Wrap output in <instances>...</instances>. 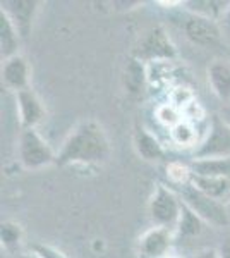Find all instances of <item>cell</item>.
Masks as SVG:
<instances>
[{
    "instance_id": "obj_25",
    "label": "cell",
    "mask_w": 230,
    "mask_h": 258,
    "mask_svg": "<svg viewBox=\"0 0 230 258\" xmlns=\"http://www.w3.org/2000/svg\"><path fill=\"white\" fill-rule=\"evenodd\" d=\"M218 253H220V258H230V236H227V238L221 241Z\"/></svg>"
},
{
    "instance_id": "obj_14",
    "label": "cell",
    "mask_w": 230,
    "mask_h": 258,
    "mask_svg": "<svg viewBox=\"0 0 230 258\" xmlns=\"http://www.w3.org/2000/svg\"><path fill=\"white\" fill-rule=\"evenodd\" d=\"M19 33L12 24L9 16L4 11H0V47H2V59H11L18 55L19 47Z\"/></svg>"
},
{
    "instance_id": "obj_29",
    "label": "cell",
    "mask_w": 230,
    "mask_h": 258,
    "mask_svg": "<svg viewBox=\"0 0 230 258\" xmlns=\"http://www.w3.org/2000/svg\"><path fill=\"white\" fill-rule=\"evenodd\" d=\"M18 258H40V256L35 255V253H23V255H19Z\"/></svg>"
},
{
    "instance_id": "obj_19",
    "label": "cell",
    "mask_w": 230,
    "mask_h": 258,
    "mask_svg": "<svg viewBox=\"0 0 230 258\" xmlns=\"http://www.w3.org/2000/svg\"><path fill=\"white\" fill-rule=\"evenodd\" d=\"M170 138L175 145L179 147H184V148H189V147H194L196 141H198V135H196V129L191 126L189 122L182 120L179 122L177 126L170 129Z\"/></svg>"
},
{
    "instance_id": "obj_10",
    "label": "cell",
    "mask_w": 230,
    "mask_h": 258,
    "mask_svg": "<svg viewBox=\"0 0 230 258\" xmlns=\"http://www.w3.org/2000/svg\"><path fill=\"white\" fill-rule=\"evenodd\" d=\"M172 243L170 229L153 227L144 232L139 239V251L144 258H160L167 253Z\"/></svg>"
},
{
    "instance_id": "obj_24",
    "label": "cell",
    "mask_w": 230,
    "mask_h": 258,
    "mask_svg": "<svg viewBox=\"0 0 230 258\" xmlns=\"http://www.w3.org/2000/svg\"><path fill=\"white\" fill-rule=\"evenodd\" d=\"M33 253L38 255L40 258H65L58 249L52 246H45V244H35L33 246Z\"/></svg>"
},
{
    "instance_id": "obj_26",
    "label": "cell",
    "mask_w": 230,
    "mask_h": 258,
    "mask_svg": "<svg viewBox=\"0 0 230 258\" xmlns=\"http://www.w3.org/2000/svg\"><path fill=\"white\" fill-rule=\"evenodd\" d=\"M194 258H220V253H218V249L210 248V249H203V251H199Z\"/></svg>"
},
{
    "instance_id": "obj_4",
    "label": "cell",
    "mask_w": 230,
    "mask_h": 258,
    "mask_svg": "<svg viewBox=\"0 0 230 258\" xmlns=\"http://www.w3.org/2000/svg\"><path fill=\"white\" fill-rule=\"evenodd\" d=\"M19 160L26 169H40L53 162V152L50 150L38 133L33 127L23 129L19 136Z\"/></svg>"
},
{
    "instance_id": "obj_5",
    "label": "cell",
    "mask_w": 230,
    "mask_h": 258,
    "mask_svg": "<svg viewBox=\"0 0 230 258\" xmlns=\"http://www.w3.org/2000/svg\"><path fill=\"white\" fill-rule=\"evenodd\" d=\"M134 57L139 60L165 62L175 57V47L163 28H153L141 38Z\"/></svg>"
},
{
    "instance_id": "obj_31",
    "label": "cell",
    "mask_w": 230,
    "mask_h": 258,
    "mask_svg": "<svg viewBox=\"0 0 230 258\" xmlns=\"http://www.w3.org/2000/svg\"><path fill=\"white\" fill-rule=\"evenodd\" d=\"M170 258H177V256H170Z\"/></svg>"
},
{
    "instance_id": "obj_18",
    "label": "cell",
    "mask_w": 230,
    "mask_h": 258,
    "mask_svg": "<svg viewBox=\"0 0 230 258\" xmlns=\"http://www.w3.org/2000/svg\"><path fill=\"white\" fill-rule=\"evenodd\" d=\"M203 220L192 212L189 207L182 203V210H181V217L175 229H177V234L181 238H194L199 236L203 232Z\"/></svg>"
},
{
    "instance_id": "obj_13",
    "label": "cell",
    "mask_w": 230,
    "mask_h": 258,
    "mask_svg": "<svg viewBox=\"0 0 230 258\" xmlns=\"http://www.w3.org/2000/svg\"><path fill=\"white\" fill-rule=\"evenodd\" d=\"M189 167L194 176L230 179V157L228 159H194Z\"/></svg>"
},
{
    "instance_id": "obj_12",
    "label": "cell",
    "mask_w": 230,
    "mask_h": 258,
    "mask_svg": "<svg viewBox=\"0 0 230 258\" xmlns=\"http://www.w3.org/2000/svg\"><path fill=\"white\" fill-rule=\"evenodd\" d=\"M208 81L213 93L221 102L230 103V66L223 60H215L208 68Z\"/></svg>"
},
{
    "instance_id": "obj_11",
    "label": "cell",
    "mask_w": 230,
    "mask_h": 258,
    "mask_svg": "<svg viewBox=\"0 0 230 258\" xmlns=\"http://www.w3.org/2000/svg\"><path fill=\"white\" fill-rule=\"evenodd\" d=\"M2 81L9 90H14L16 93L28 88L29 81V69L28 62L23 55H14L7 59L2 66Z\"/></svg>"
},
{
    "instance_id": "obj_16",
    "label": "cell",
    "mask_w": 230,
    "mask_h": 258,
    "mask_svg": "<svg viewBox=\"0 0 230 258\" xmlns=\"http://www.w3.org/2000/svg\"><path fill=\"white\" fill-rule=\"evenodd\" d=\"M146 80H148V73H146L143 60L136 59V57L129 59L124 69V83L129 93H139V91H143Z\"/></svg>"
},
{
    "instance_id": "obj_15",
    "label": "cell",
    "mask_w": 230,
    "mask_h": 258,
    "mask_svg": "<svg viewBox=\"0 0 230 258\" xmlns=\"http://www.w3.org/2000/svg\"><path fill=\"white\" fill-rule=\"evenodd\" d=\"M134 147L136 152L139 153V157H143L148 162H157L163 159V148L160 145V141L155 138L153 135H149L144 129L136 131L134 136Z\"/></svg>"
},
{
    "instance_id": "obj_30",
    "label": "cell",
    "mask_w": 230,
    "mask_h": 258,
    "mask_svg": "<svg viewBox=\"0 0 230 258\" xmlns=\"http://www.w3.org/2000/svg\"><path fill=\"white\" fill-rule=\"evenodd\" d=\"M225 210H227V215H228V220H230V200L225 203Z\"/></svg>"
},
{
    "instance_id": "obj_3",
    "label": "cell",
    "mask_w": 230,
    "mask_h": 258,
    "mask_svg": "<svg viewBox=\"0 0 230 258\" xmlns=\"http://www.w3.org/2000/svg\"><path fill=\"white\" fill-rule=\"evenodd\" d=\"M182 210V200L165 186L155 189L149 202V217L157 227L174 229L177 226Z\"/></svg>"
},
{
    "instance_id": "obj_9",
    "label": "cell",
    "mask_w": 230,
    "mask_h": 258,
    "mask_svg": "<svg viewBox=\"0 0 230 258\" xmlns=\"http://www.w3.org/2000/svg\"><path fill=\"white\" fill-rule=\"evenodd\" d=\"M2 11L9 16L19 35L28 36L33 14L36 11V2L33 0H7V2H2Z\"/></svg>"
},
{
    "instance_id": "obj_17",
    "label": "cell",
    "mask_w": 230,
    "mask_h": 258,
    "mask_svg": "<svg viewBox=\"0 0 230 258\" xmlns=\"http://www.w3.org/2000/svg\"><path fill=\"white\" fill-rule=\"evenodd\" d=\"M189 184H192L196 189L201 191V193L208 195V197L218 200L228 191L230 179H225V177H204V176H194V174H192Z\"/></svg>"
},
{
    "instance_id": "obj_1",
    "label": "cell",
    "mask_w": 230,
    "mask_h": 258,
    "mask_svg": "<svg viewBox=\"0 0 230 258\" xmlns=\"http://www.w3.org/2000/svg\"><path fill=\"white\" fill-rule=\"evenodd\" d=\"M110 153L108 138L100 124L81 122L67 136L58 153V164H98Z\"/></svg>"
},
{
    "instance_id": "obj_2",
    "label": "cell",
    "mask_w": 230,
    "mask_h": 258,
    "mask_svg": "<svg viewBox=\"0 0 230 258\" xmlns=\"http://www.w3.org/2000/svg\"><path fill=\"white\" fill-rule=\"evenodd\" d=\"M179 195H181L184 205L189 207L203 222L211 224L215 227H225L230 224L227 210H225V203H220L216 198H211L208 195L201 193L192 184L181 186V193Z\"/></svg>"
},
{
    "instance_id": "obj_21",
    "label": "cell",
    "mask_w": 230,
    "mask_h": 258,
    "mask_svg": "<svg viewBox=\"0 0 230 258\" xmlns=\"http://www.w3.org/2000/svg\"><path fill=\"white\" fill-rule=\"evenodd\" d=\"M157 119L160 120L163 126L167 127H175L179 122H182V112L175 109L172 103H163L157 109Z\"/></svg>"
},
{
    "instance_id": "obj_20",
    "label": "cell",
    "mask_w": 230,
    "mask_h": 258,
    "mask_svg": "<svg viewBox=\"0 0 230 258\" xmlns=\"http://www.w3.org/2000/svg\"><path fill=\"white\" fill-rule=\"evenodd\" d=\"M170 103L175 107V109H179L181 112H184L187 109V107L191 105V103H194V93L191 91V88H187V86L184 85H179L175 86V88L170 91Z\"/></svg>"
},
{
    "instance_id": "obj_8",
    "label": "cell",
    "mask_w": 230,
    "mask_h": 258,
    "mask_svg": "<svg viewBox=\"0 0 230 258\" xmlns=\"http://www.w3.org/2000/svg\"><path fill=\"white\" fill-rule=\"evenodd\" d=\"M16 100H18V110L19 119L24 129L35 127L41 119L45 117V109L41 105L38 97L35 95L33 90H21L16 93Z\"/></svg>"
},
{
    "instance_id": "obj_28",
    "label": "cell",
    "mask_w": 230,
    "mask_h": 258,
    "mask_svg": "<svg viewBox=\"0 0 230 258\" xmlns=\"http://www.w3.org/2000/svg\"><path fill=\"white\" fill-rule=\"evenodd\" d=\"M221 120H223L225 124H228L230 126V103H228V107L223 110V117H221Z\"/></svg>"
},
{
    "instance_id": "obj_27",
    "label": "cell",
    "mask_w": 230,
    "mask_h": 258,
    "mask_svg": "<svg viewBox=\"0 0 230 258\" xmlns=\"http://www.w3.org/2000/svg\"><path fill=\"white\" fill-rule=\"evenodd\" d=\"M223 24H225V28H227V30L230 31V6H228V9H227V12H225L223 14Z\"/></svg>"
},
{
    "instance_id": "obj_6",
    "label": "cell",
    "mask_w": 230,
    "mask_h": 258,
    "mask_svg": "<svg viewBox=\"0 0 230 258\" xmlns=\"http://www.w3.org/2000/svg\"><path fill=\"white\" fill-rule=\"evenodd\" d=\"M230 157V126L215 117L206 140L196 150L194 159H228Z\"/></svg>"
},
{
    "instance_id": "obj_7",
    "label": "cell",
    "mask_w": 230,
    "mask_h": 258,
    "mask_svg": "<svg viewBox=\"0 0 230 258\" xmlns=\"http://www.w3.org/2000/svg\"><path fill=\"white\" fill-rule=\"evenodd\" d=\"M184 33L194 45L199 47H215L221 40V30L213 19L203 16H189L184 21Z\"/></svg>"
},
{
    "instance_id": "obj_22",
    "label": "cell",
    "mask_w": 230,
    "mask_h": 258,
    "mask_svg": "<svg viewBox=\"0 0 230 258\" xmlns=\"http://www.w3.org/2000/svg\"><path fill=\"white\" fill-rule=\"evenodd\" d=\"M167 176H169L170 181L175 182V184L184 186V184H189L192 172H191V167L181 164V162H172V164L167 165Z\"/></svg>"
},
{
    "instance_id": "obj_23",
    "label": "cell",
    "mask_w": 230,
    "mask_h": 258,
    "mask_svg": "<svg viewBox=\"0 0 230 258\" xmlns=\"http://www.w3.org/2000/svg\"><path fill=\"white\" fill-rule=\"evenodd\" d=\"M0 238L6 246H14L21 239V227L14 222H4L0 229Z\"/></svg>"
}]
</instances>
